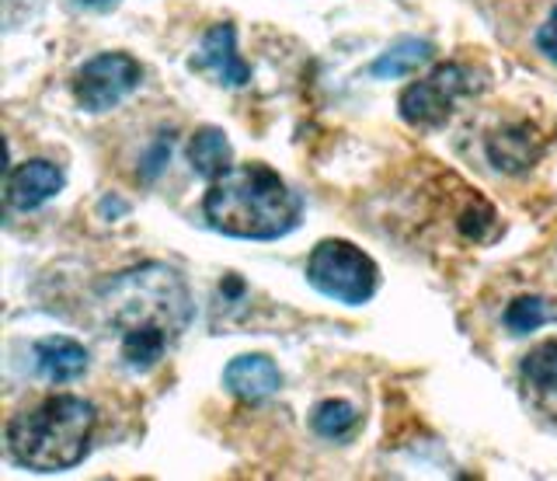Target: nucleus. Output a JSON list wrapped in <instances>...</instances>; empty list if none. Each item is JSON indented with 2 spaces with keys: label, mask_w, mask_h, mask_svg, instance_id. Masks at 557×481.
<instances>
[{
  "label": "nucleus",
  "mask_w": 557,
  "mask_h": 481,
  "mask_svg": "<svg viewBox=\"0 0 557 481\" xmlns=\"http://www.w3.org/2000/svg\"><path fill=\"white\" fill-rule=\"evenodd\" d=\"M98 304L104 321L122 335V359L139 373L161 363L196 314L185 280L161 262L119 272L101 286Z\"/></svg>",
  "instance_id": "nucleus-1"
},
{
  "label": "nucleus",
  "mask_w": 557,
  "mask_h": 481,
  "mask_svg": "<svg viewBox=\"0 0 557 481\" xmlns=\"http://www.w3.org/2000/svg\"><path fill=\"white\" fill-rule=\"evenodd\" d=\"M304 202L269 164H240L209 182L202 217L213 231L240 240H275L296 231Z\"/></svg>",
  "instance_id": "nucleus-2"
},
{
  "label": "nucleus",
  "mask_w": 557,
  "mask_h": 481,
  "mask_svg": "<svg viewBox=\"0 0 557 481\" xmlns=\"http://www.w3.org/2000/svg\"><path fill=\"white\" fill-rule=\"evenodd\" d=\"M95 408L77 394H52L8 422V454L28 471L57 474L87 457L95 436Z\"/></svg>",
  "instance_id": "nucleus-3"
},
{
  "label": "nucleus",
  "mask_w": 557,
  "mask_h": 481,
  "mask_svg": "<svg viewBox=\"0 0 557 481\" xmlns=\"http://www.w3.org/2000/svg\"><path fill=\"white\" fill-rule=\"evenodd\" d=\"M307 283L331 300L359 307L366 300H373L380 286V269L370 255L352 245V240L327 237L310 251Z\"/></svg>",
  "instance_id": "nucleus-4"
},
{
  "label": "nucleus",
  "mask_w": 557,
  "mask_h": 481,
  "mask_svg": "<svg viewBox=\"0 0 557 481\" xmlns=\"http://www.w3.org/2000/svg\"><path fill=\"white\" fill-rule=\"evenodd\" d=\"M474 91V81H470V71L460 63H446V66H435V71L425 81H414L400 91V119L414 130H429V126H440L449 119L453 106H457L460 95Z\"/></svg>",
  "instance_id": "nucleus-5"
},
{
  "label": "nucleus",
  "mask_w": 557,
  "mask_h": 481,
  "mask_svg": "<svg viewBox=\"0 0 557 481\" xmlns=\"http://www.w3.org/2000/svg\"><path fill=\"white\" fill-rule=\"evenodd\" d=\"M139 81H144V66L126 53H101L87 60L74 77V98L84 112H109L122 98H129Z\"/></svg>",
  "instance_id": "nucleus-6"
},
{
  "label": "nucleus",
  "mask_w": 557,
  "mask_h": 481,
  "mask_svg": "<svg viewBox=\"0 0 557 481\" xmlns=\"http://www.w3.org/2000/svg\"><path fill=\"white\" fill-rule=\"evenodd\" d=\"M519 387L522 402L536 416V422L557 429V338L540 342L536 349L522 356Z\"/></svg>",
  "instance_id": "nucleus-7"
},
{
  "label": "nucleus",
  "mask_w": 557,
  "mask_h": 481,
  "mask_svg": "<svg viewBox=\"0 0 557 481\" xmlns=\"http://www.w3.org/2000/svg\"><path fill=\"white\" fill-rule=\"evenodd\" d=\"M191 71H202V74H213L220 84L226 88H244L251 81V66L244 63V57L237 53V28L234 25H213L202 36L199 53L191 57Z\"/></svg>",
  "instance_id": "nucleus-8"
},
{
  "label": "nucleus",
  "mask_w": 557,
  "mask_h": 481,
  "mask_svg": "<svg viewBox=\"0 0 557 481\" xmlns=\"http://www.w3.org/2000/svg\"><path fill=\"white\" fill-rule=\"evenodd\" d=\"M484 153L492 168L505 171V175H527L544 158V136L533 123H509L487 136Z\"/></svg>",
  "instance_id": "nucleus-9"
},
{
  "label": "nucleus",
  "mask_w": 557,
  "mask_h": 481,
  "mask_svg": "<svg viewBox=\"0 0 557 481\" xmlns=\"http://www.w3.org/2000/svg\"><path fill=\"white\" fill-rule=\"evenodd\" d=\"M223 387L240 402H265L283 387V373H278V367L261 353L237 356L223 370Z\"/></svg>",
  "instance_id": "nucleus-10"
},
{
  "label": "nucleus",
  "mask_w": 557,
  "mask_h": 481,
  "mask_svg": "<svg viewBox=\"0 0 557 481\" xmlns=\"http://www.w3.org/2000/svg\"><path fill=\"white\" fill-rule=\"evenodd\" d=\"M63 188V171L52 161H25L8 175V202L14 210H39Z\"/></svg>",
  "instance_id": "nucleus-11"
},
{
  "label": "nucleus",
  "mask_w": 557,
  "mask_h": 481,
  "mask_svg": "<svg viewBox=\"0 0 557 481\" xmlns=\"http://www.w3.org/2000/svg\"><path fill=\"white\" fill-rule=\"evenodd\" d=\"M87 349L81 342L66 338V335H52V338H39L35 342V367L52 384H70L87 370Z\"/></svg>",
  "instance_id": "nucleus-12"
},
{
  "label": "nucleus",
  "mask_w": 557,
  "mask_h": 481,
  "mask_svg": "<svg viewBox=\"0 0 557 481\" xmlns=\"http://www.w3.org/2000/svg\"><path fill=\"white\" fill-rule=\"evenodd\" d=\"M234 150H231V140H226V133L216 130V126H202L191 133L188 140V164L196 171L199 178L213 182L220 178L223 171H231L234 164Z\"/></svg>",
  "instance_id": "nucleus-13"
},
{
  "label": "nucleus",
  "mask_w": 557,
  "mask_h": 481,
  "mask_svg": "<svg viewBox=\"0 0 557 481\" xmlns=\"http://www.w3.org/2000/svg\"><path fill=\"white\" fill-rule=\"evenodd\" d=\"M435 57V46L425 42V39H400L394 42L387 53H383L373 66H370V74L376 81H387V77H408L414 74L418 66H425L429 60Z\"/></svg>",
  "instance_id": "nucleus-14"
},
{
  "label": "nucleus",
  "mask_w": 557,
  "mask_h": 481,
  "mask_svg": "<svg viewBox=\"0 0 557 481\" xmlns=\"http://www.w3.org/2000/svg\"><path fill=\"white\" fill-rule=\"evenodd\" d=\"M310 429L324 440H348L359 429V411L348 402H321L310 411Z\"/></svg>",
  "instance_id": "nucleus-15"
},
{
  "label": "nucleus",
  "mask_w": 557,
  "mask_h": 481,
  "mask_svg": "<svg viewBox=\"0 0 557 481\" xmlns=\"http://www.w3.org/2000/svg\"><path fill=\"white\" fill-rule=\"evenodd\" d=\"M557 311L554 307H547V300L540 297H519L509 304V311H505V324H509L512 335H530L536 332L540 324H547Z\"/></svg>",
  "instance_id": "nucleus-16"
},
{
  "label": "nucleus",
  "mask_w": 557,
  "mask_h": 481,
  "mask_svg": "<svg viewBox=\"0 0 557 481\" xmlns=\"http://www.w3.org/2000/svg\"><path fill=\"white\" fill-rule=\"evenodd\" d=\"M536 49L544 53L550 63H557V8L550 11V18L540 25V32H536Z\"/></svg>",
  "instance_id": "nucleus-17"
},
{
  "label": "nucleus",
  "mask_w": 557,
  "mask_h": 481,
  "mask_svg": "<svg viewBox=\"0 0 557 481\" xmlns=\"http://www.w3.org/2000/svg\"><path fill=\"white\" fill-rule=\"evenodd\" d=\"M77 4H84V8H95V11H104V8L119 4V0H77Z\"/></svg>",
  "instance_id": "nucleus-18"
}]
</instances>
